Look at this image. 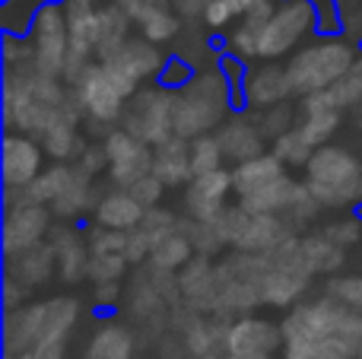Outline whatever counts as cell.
<instances>
[{
	"mask_svg": "<svg viewBox=\"0 0 362 359\" xmlns=\"http://www.w3.org/2000/svg\"><path fill=\"white\" fill-rule=\"evenodd\" d=\"M318 25L312 0H276L270 19L257 32V61H280L305 45Z\"/></svg>",
	"mask_w": 362,
	"mask_h": 359,
	"instance_id": "5",
	"label": "cell"
},
{
	"mask_svg": "<svg viewBox=\"0 0 362 359\" xmlns=\"http://www.w3.org/2000/svg\"><path fill=\"white\" fill-rule=\"evenodd\" d=\"M6 359H64V343H45V347L25 350V353L6 356Z\"/></svg>",
	"mask_w": 362,
	"mask_h": 359,
	"instance_id": "49",
	"label": "cell"
},
{
	"mask_svg": "<svg viewBox=\"0 0 362 359\" xmlns=\"http://www.w3.org/2000/svg\"><path fill=\"white\" fill-rule=\"evenodd\" d=\"M121 127L140 137L144 143L159 146L169 137H175V89L156 83V86H140L127 99Z\"/></svg>",
	"mask_w": 362,
	"mask_h": 359,
	"instance_id": "6",
	"label": "cell"
},
{
	"mask_svg": "<svg viewBox=\"0 0 362 359\" xmlns=\"http://www.w3.org/2000/svg\"><path fill=\"white\" fill-rule=\"evenodd\" d=\"M302 258L305 267L312 271V277L318 273H337L346 264V248L337 245L331 235L321 229V233H302Z\"/></svg>",
	"mask_w": 362,
	"mask_h": 359,
	"instance_id": "27",
	"label": "cell"
},
{
	"mask_svg": "<svg viewBox=\"0 0 362 359\" xmlns=\"http://www.w3.org/2000/svg\"><path fill=\"white\" fill-rule=\"evenodd\" d=\"M108 153V175L115 188H131L137 178L153 172V146L134 137L127 127H115L102 137Z\"/></svg>",
	"mask_w": 362,
	"mask_h": 359,
	"instance_id": "10",
	"label": "cell"
},
{
	"mask_svg": "<svg viewBox=\"0 0 362 359\" xmlns=\"http://www.w3.org/2000/svg\"><path fill=\"white\" fill-rule=\"evenodd\" d=\"M340 114L344 112H337L334 105H327L321 93L305 95V99L299 102V131L305 134V140L318 150V146L331 143V137L337 134Z\"/></svg>",
	"mask_w": 362,
	"mask_h": 359,
	"instance_id": "24",
	"label": "cell"
},
{
	"mask_svg": "<svg viewBox=\"0 0 362 359\" xmlns=\"http://www.w3.org/2000/svg\"><path fill=\"white\" fill-rule=\"evenodd\" d=\"M38 140H42L45 153H48L54 163H76L80 153L86 150V143H83V137H80V121H74V118L54 121Z\"/></svg>",
	"mask_w": 362,
	"mask_h": 359,
	"instance_id": "28",
	"label": "cell"
},
{
	"mask_svg": "<svg viewBox=\"0 0 362 359\" xmlns=\"http://www.w3.org/2000/svg\"><path fill=\"white\" fill-rule=\"evenodd\" d=\"M321 95H325V102L334 105L337 112H350V108L356 112L362 105V54L353 61V67L346 70L331 89H325Z\"/></svg>",
	"mask_w": 362,
	"mask_h": 359,
	"instance_id": "31",
	"label": "cell"
},
{
	"mask_svg": "<svg viewBox=\"0 0 362 359\" xmlns=\"http://www.w3.org/2000/svg\"><path fill=\"white\" fill-rule=\"evenodd\" d=\"M270 153H276L286 169H305L312 153H315V146L308 143L305 134H302L299 124H296V127H289L286 134H280L276 140H270Z\"/></svg>",
	"mask_w": 362,
	"mask_h": 359,
	"instance_id": "32",
	"label": "cell"
},
{
	"mask_svg": "<svg viewBox=\"0 0 362 359\" xmlns=\"http://www.w3.org/2000/svg\"><path fill=\"white\" fill-rule=\"evenodd\" d=\"M255 114H257L261 131L267 134V140H276L280 134H286L289 127L299 124V105H293V102H280V105H270V108L255 112Z\"/></svg>",
	"mask_w": 362,
	"mask_h": 359,
	"instance_id": "35",
	"label": "cell"
},
{
	"mask_svg": "<svg viewBox=\"0 0 362 359\" xmlns=\"http://www.w3.org/2000/svg\"><path fill=\"white\" fill-rule=\"evenodd\" d=\"M153 172L165 182V188H187L194 178L191 165V140L185 137H169L165 143L153 146Z\"/></svg>",
	"mask_w": 362,
	"mask_h": 359,
	"instance_id": "23",
	"label": "cell"
},
{
	"mask_svg": "<svg viewBox=\"0 0 362 359\" xmlns=\"http://www.w3.org/2000/svg\"><path fill=\"white\" fill-rule=\"evenodd\" d=\"M216 137H219V143H223L226 163H232V165L245 163V159H255V156H261V153H267V143H270L267 134H264L261 124H257V114L255 112L229 118L216 131Z\"/></svg>",
	"mask_w": 362,
	"mask_h": 359,
	"instance_id": "18",
	"label": "cell"
},
{
	"mask_svg": "<svg viewBox=\"0 0 362 359\" xmlns=\"http://www.w3.org/2000/svg\"><path fill=\"white\" fill-rule=\"evenodd\" d=\"M153 45H169L181 35V13L172 0H115Z\"/></svg>",
	"mask_w": 362,
	"mask_h": 359,
	"instance_id": "13",
	"label": "cell"
},
{
	"mask_svg": "<svg viewBox=\"0 0 362 359\" xmlns=\"http://www.w3.org/2000/svg\"><path fill=\"white\" fill-rule=\"evenodd\" d=\"M325 233L331 235L337 245L350 248V245H356V242L362 239V220H356V216H340V220L327 223Z\"/></svg>",
	"mask_w": 362,
	"mask_h": 359,
	"instance_id": "42",
	"label": "cell"
},
{
	"mask_svg": "<svg viewBox=\"0 0 362 359\" xmlns=\"http://www.w3.org/2000/svg\"><path fill=\"white\" fill-rule=\"evenodd\" d=\"M175 4V10L181 13V19H200L204 16V6L210 4V0H172Z\"/></svg>",
	"mask_w": 362,
	"mask_h": 359,
	"instance_id": "50",
	"label": "cell"
},
{
	"mask_svg": "<svg viewBox=\"0 0 362 359\" xmlns=\"http://www.w3.org/2000/svg\"><path fill=\"white\" fill-rule=\"evenodd\" d=\"M127 191H131V194L137 197V201L144 204L146 210H150V207H156V204L163 201V194H165L169 188H165V182L156 175V172H146V175H144V178H137V182H134Z\"/></svg>",
	"mask_w": 362,
	"mask_h": 359,
	"instance_id": "41",
	"label": "cell"
},
{
	"mask_svg": "<svg viewBox=\"0 0 362 359\" xmlns=\"http://www.w3.org/2000/svg\"><path fill=\"white\" fill-rule=\"evenodd\" d=\"M48 4H64V0H6L4 4V25L6 32H19L29 35V25L35 19V13Z\"/></svg>",
	"mask_w": 362,
	"mask_h": 359,
	"instance_id": "36",
	"label": "cell"
},
{
	"mask_svg": "<svg viewBox=\"0 0 362 359\" xmlns=\"http://www.w3.org/2000/svg\"><path fill=\"white\" fill-rule=\"evenodd\" d=\"M6 273L16 277L19 283H25L29 290H38V286H45L57 273L54 248H51L48 242H42V245L29 248V252H23V254H13V258H6Z\"/></svg>",
	"mask_w": 362,
	"mask_h": 359,
	"instance_id": "25",
	"label": "cell"
},
{
	"mask_svg": "<svg viewBox=\"0 0 362 359\" xmlns=\"http://www.w3.org/2000/svg\"><path fill=\"white\" fill-rule=\"evenodd\" d=\"M296 235V229L286 223L283 213H251L242 226V235L235 242V252H251V254H267L276 245Z\"/></svg>",
	"mask_w": 362,
	"mask_h": 359,
	"instance_id": "19",
	"label": "cell"
},
{
	"mask_svg": "<svg viewBox=\"0 0 362 359\" xmlns=\"http://www.w3.org/2000/svg\"><path fill=\"white\" fill-rule=\"evenodd\" d=\"M191 76L194 73H191V67H187L185 57H169V64H165L159 83H165V86H172V89H181L187 80H191Z\"/></svg>",
	"mask_w": 362,
	"mask_h": 359,
	"instance_id": "46",
	"label": "cell"
},
{
	"mask_svg": "<svg viewBox=\"0 0 362 359\" xmlns=\"http://www.w3.org/2000/svg\"><path fill=\"white\" fill-rule=\"evenodd\" d=\"M283 347V328L267 318H238L226 328V353L245 359V356H274Z\"/></svg>",
	"mask_w": 362,
	"mask_h": 359,
	"instance_id": "15",
	"label": "cell"
},
{
	"mask_svg": "<svg viewBox=\"0 0 362 359\" xmlns=\"http://www.w3.org/2000/svg\"><path fill=\"white\" fill-rule=\"evenodd\" d=\"M194 254L197 252H194V242L187 239V233L185 229H175V233L165 235L163 242H156V248H153V254H150V267L153 271H163V273H178Z\"/></svg>",
	"mask_w": 362,
	"mask_h": 359,
	"instance_id": "29",
	"label": "cell"
},
{
	"mask_svg": "<svg viewBox=\"0 0 362 359\" xmlns=\"http://www.w3.org/2000/svg\"><path fill=\"white\" fill-rule=\"evenodd\" d=\"M235 13H232V6L226 4V0H210V4L204 6V16H200V23L206 25L210 32H226L232 29V23H235Z\"/></svg>",
	"mask_w": 362,
	"mask_h": 359,
	"instance_id": "43",
	"label": "cell"
},
{
	"mask_svg": "<svg viewBox=\"0 0 362 359\" xmlns=\"http://www.w3.org/2000/svg\"><path fill=\"white\" fill-rule=\"evenodd\" d=\"M29 42L35 51V67L42 73L64 76L70 57V23L64 4H48L35 13L29 25Z\"/></svg>",
	"mask_w": 362,
	"mask_h": 359,
	"instance_id": "8",
	"label": "cell"
},
{
	"mask_svg": "<svg viewBox=\"0 0 362 359\" xmlns=\"http://www.w3.org/2000/svg\"><path fill=\"white\" fill-rule=\"evenodd\" d=\"M93 299L99 309H108L121 299V283H93Z\"/></svg>",
	"mask_w": 362,
	"mask_h": 359,
	"instance_id": "48",
	"label": "cell"
},
{
	"mask_svg": "<svg viewBox=\"0 0 362 359\" xmlns=\"http://www.w3.org/2000/svg\"><path fill=\"white\" fill-rule=\"evenodd\" d=\"M191 165H194V175L226 169V153L216 134H200V137L191 140Z\"/></svg>",
	"mask_w": 362,
	"mask_h": 359,
	"instance_id": "34",
	"label": "cell"
},
{
	"mask_svg": "<svg viewBox=\"0 0 362 359\" xmlns=\"http://www.w3.org/2000/svg\"><path fill=\"white\" fill-rule=\"evenodd\" d=\"M76 169L86 172V175L99 178L102 172H108V153H105V143H89L86 150L80 153V159H76Z\"/></svg>",
	"mask_w": 362,
	"mask_h": 359,
	"instance_id": "44",
	"label": "cell"
},
{
	"mask_svg": "<svg viewBox=\"0 0 362 359\" xmlns=\"http://www.w3.org/2000/svg\"><path fill=\"white\" fill-rule=\"evenodd\" d=\"M45 146L38 137L23 131H6L4 137V188H23L35 182L45 169Z\"/></svg>",
	"mask_w": 362,
	"mask_h": 359,
	"instance_id": "14",
	"label": "cell"
},
{
	"mask_svg": "<svg viewBox=\"0 0 362 359\" xmlns=\"http://www.w3.org/2000/svg\"><path fill=\"white\" fill-rule=\"evenodd\" d=\"M29 293H32L29 286L19 283L16 277H10V273L4 277V305H6V312H10V309H19V305H25Z\"/></svg>",
	"mask_w": 362,
	"mask_h": 359,
	"instance_id": "47",
	"label": "cell"
},
{
	"mask_svg": "<svg viewBox=\"0 0 362 359\" xmlns=\"http://www.w3.org/2000/svg\"><path fill=\"white\" fill-rule=\"evenodd\" d=\"M48 245L57 254V277L64 283H76V280H89V261H93V248H89V235H83L74 226H51Z\"/></svg>",
	"mask_w": 362,
	"mask_h": 359,
	"instance_id": "17",
	"label": "cell"
},
{
	"mask_svg": "<svg viewBox=\"0 0 362 359\" xmlns=\"http://www.w3.org/2000/svg\"><path fill=\"white\" fill-rule=\"evenodd\" d=\"M54 226V213L48 204H25V207L4 210V254H23L29 248L48 242V233Z\"/></svg>",
	"mask_w": 362,
	"mask_h": 359,
	"instance_id": "11",
	"label": "cell"
},
{
	"mask_svg": "<svg viewBox=\"0 0 362 359\" xmlns=\"http://www.w3.org/2000/svg\"><path fill=\"white\" fill-rule=\"evenodd\" d=\"M232 191V169H216L194 175L185 188V216L191 220H216L229 207Z\"/></svg>",
	"mask_w": 362,
	"mask_h": 359,
	"instance_id": "16",
	"label": "cell"
},
{
	"mask_svg": "<svg viewBox=\"0 0 362 359\" xmlns=\"http://www.w3.org/2000/svg\"><path fill=\"white\" fill-rule=\"evenodd\" d=\"M86 235H89V248H93V254H112V252H124L127 248V233H118V229L93 226Z\"/></svg>",
	"mask_w": 362,
	"mask_h": 359,
	"instance_id": "40",
	"label": "cell"
},
{
	"mask_svg": "<svg viewBox=\"0 0 362 359\" xmlns=\"http://www.w3.org/2000/svg\"><path fill=\"white\" fill-rule=\"evenodd\" d=\"M226 4H229V6H232V13H235V16L242 19L245 13H248L255 4H261V0H226Z\"/></svg>",
	"mask_w": 362,
	"mask_h": 359,
	"instance_id": "51",
	"label": "cell"
},
{
	"mask_svg": "<svg viewBox=\"0 0 362 359\" xmlns=\"http://www.w3.org/2000/svg\"><path fill=\"white\" fill-rule=\"evenodd\" d=\"M296 182L276 153H261L255 159L232 165V191L238 204L251 213H283Z\"/></svg>",
	"mask_w": 362,
	"mask_h": 359,
	"instance_id": "4",
	"label": "cell"
},
{
	"mask_svg": "<svg viewBox=\"0 0 362 359\" xmlns=\"http://www.w3.org/2000/svg\"><path fill=\"white\" fill-rule=\"evenodd\" d=\"M353 359H362V343H359V350H356V353H353Z\"/></svg>",
	"mask_w": 362,
	"mask_h": 359,
	"instance_id": "52",
	"label": "cell"
},
{
	"mask_svg": "<svg viewBox=\"0 0 362 359\" xmlns=\"http://www.w3.org/2000/svg\"><path fill=\"white\" fill-rule=\"evenodd\" d=\"M337 10L346 35H362V0H337Z\"/></svg>",
	"mask_w": 362,
	"mask_h": 359,
	"instance_id": "45",
	"label": "cell"
},
{
	"mask_svg": "<svg viewBox=\"0 0 362 359\" xmlns=\"http://www.w3.org/2000/svg\"><path fill=\"white\" fill-rule=\"evenodd\" d=\"M99 194L102 191H99V184H95V178L76 169L74 178L67 182V188H64L48 207H51V213H54V220L70 223V220H80V216L93 213L95 204H99Z\"/></svg>",
	"mask_w": 362,
	"mask_h": 359,
	"instance_id": "22",
	"label": "cell"
},
{
	"mask_svg": "<svg viewBox=\"0 0 362 359\" xmlns=\"http://www.w3.org/2000/svg\"><path fill=\"white\" fill-rule=\"evenodd\" d=\"M302 172H305V184L315 191L321 207L350 210L362 204V163L346 146H318Z\"/></svg>",
	"mask_w": 362,
	"mask_h": 359,
	"instance_id": "2",
	"label": "cell"
},
{
	"mask_svg": "<svg viewBox=\"0 0 362 359\" xmlns=\"http://www.w3.org/2000/svg\"><path fill=\"white\" fill-rule=\"evenodd\" d=\"M232 86L216 67H200L181 89H175V134L194 140L200 134H216L229 121Z\"/></svg>",
	"mask_w": 362,
	"mask_h": 359,
	"instance_id": "1",
	"label": "cell"
},
{
	"mask_svg": "<svg viewBox=\"0 0 362 359\" xmlns=\"http://www.w3.org/2000/svg\"><path fill=\"white\" fill-rule=\"evenodd\" d=\"M70 86H74V95L80 102L83 114L93 124H115V121L124 118L127 95L115 83V76L108 73V67L102 61H93Z\"/></svg>",
	"mask_w": 362,
	"mask_h": 359,
	"instance_id": "7",
	"label": "cell"
},
{
	"mask_svg": "<svg viewBox=\"0 0 362 359\" xmlns=\"http://www.w3.org/2000/svg\"><path fill=\"white\" fill-rule=\"evenodd\" d=\"M325 296L337 299L344 305H353V309H362V273L359 277H331Z\"/></svg>",
	"mask_w": 362,
	"mask_h": 359,
	"instance_id": "39",
	"label": "cell"
},
{
	"mask_svg": "<svg viewBox=\"0 0 362 359\" xmlns=\"http://www.w3.org/2000/svg\"><path fill=\"white\" fill-rule=\"evenodd\" d=\"M140 229H144L146 235L153 239V248H156V242H163L165 235H172L175 229H181V216L175 210H165V207H150L144 216V223H140Z\"/></svg>",
	"mask_w": 362,
	"mask_h": 359,
	"instance_id": "38",
	"label": "cell"
},
{
	"mask_svg": "<svg viewBox=\"0 0 362 359\" xmlns=\"http://www.w3.org/2000/svg\"><path fill=\"white\" fill-rule=\"evenodd\" d=\"M131 16L115 0H108L99 10V23H95V61H108L131 38Z\"/></svg>",
	"mask_w": 362,
	"mask_h": 359,
	"instance_id": "26",
	"label": "cell"
},
{
	"mask_svg": "<svg viewBox=\"0 0 362 359\" xmlns=\"http://www.w3.org/2000/svg\"><path fill=\"white\" fill-rule=\"evenodd\" d=\"M127 261L124 252H112V254H93L89 261V283H121L127 277Z\"/></svg>",
	"mask_w": 362,
	"mask_h": 359,
	"instance_id": "37",
	"label": "cell"
},
{
	"mask_svg": "<svg viewBox=\"0 0 362 359\" xmlns=\"http://www.w3.org/2000/svg\"><path fill=\"white\" fill-rule=\"evenodd\" d=\"M102 64H105L108 73L115 76V83L124 89L127 99H131L144 83L159 80V76H163L169 57L159 51V45H153V42H146L144 35H137V38H127V42Z\"/></svg>",
	"mask_w": 362,
	"mask_h": 359,
	"instance_id": "9",
	"label": "cell"
},
{
	"mask_svg": "<svg viewBox=\"0 0 362 359\" xmlns=\"http://www.w3.org/2000/svg\"><path fill=\"white\" fill-rule=\"evenodd\" d=\"M308 286H312V271H308L305 264L270 267L267 280H264V305H274V309H293V305L302 302V296L308 293Z\"/></svg>",
	"mask_w": 362,
	"mask_h": 359,
	"instance_id": "21",
	"label": "cell"
},
{
	"mask_svg": "<svg viewBox=\"0 0 362 359\" xmlns=\"http://www.w3.org/2000/svg\"><path fill=\"white\" fill-rule=\"evenodd\" d=\"M356 57L359 51L346 38H318V42L302 45L299 51H293L286 57V73L289 83H293V93L299 99L325 93L353 67Z\"/></svg>",
	"mask_w": 362,
	"mask_h": 359,
	"instance_id": "3",
	"label": "cell"
},
{
	"mask_svg": "<svg viewBox=\"0 0 362 359\" xmlns=\"http://www.w3.org/2000/svg\"><path fill=\"white\" fill-rule=\"evenodd\" d=\"M134 353V341L131 331L121 328V324H102L93 334L83 359H131Z\"/></svg>",
	"mask_w": 362,
	"mask_h": 359,
	"instance_id": "30",
	"label": "cell"
},
{
	"mask_svg": "<svg viewBox=\"0 0 362 359\" xmlns=\"http://www.w3.org/2000/svg\"><path fill=\"white\" fill-rule=\"evenodd\" d=\"M321 201L315 197V191L308 188L305 182H296V188H293V194H289V201H286V207H283V216H286V223L299 233V229H305L308 223L315 220V216L321 213Z\"/></svg>",
	"mask_w": 362,
	"mask_h": 359,
	"instance_id": "33",
	"label": "cell"
},
{
	"mask_svg": "<svg viewBox=\"0 0 362 359\" xmlns=\"http://www.w3.org/2000/svg\"><path fill=\"white\" fill-rule=\"evenodd\" d=\"M95 226H105V229H118V233H131L144 223L146 207L131 194L127 188H112L105 194H99V204H95L93 213Z\"/></svg>",
	"mask_w": 362,
	"mask_h": 359,
	"instance_id": "20",
	"label": "cell"
},
{
	"mask_svg": "<svg viewBox=\"0 0 362 359\" xmlns=\"http://www.w3.org/2000/svg\"><path fill=\"white\" fill-rule=\"evenodd\" d=\"M293 93V83H289L286 64L276 61H264L257 67H248L242 76V102L248 112H264L270 105H280V102H289Z\"/></svg>",
	"mask_w": 362,
	"mask_h": 359,
	"instance_id": "12",
	"label": "cell"
}]
</instances>
